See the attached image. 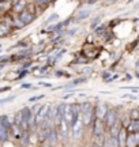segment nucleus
<instances>
[{
  "label": "nucleus",
  "mask_w": 139,
  "mask_h": 147,
  "mask_svg": "<svg viewBox=\"0 0 139 147\" xmlns=\"http://www.w3.org/2000/svg\"><path fill=\"white\" fill-rule=\"evenodd\" d=\"M87 147H102V144H100V143H97V142H94V140H93V142H91Z\"/></svg>",
  "instance_id": "13"
},
{
  "label": "nucleus",
  "mask_w": 139,
  "mask_h": 147,
  "mask_svg": "<svg viewBox=\"0 0 139 147\" xmlns=\"http://www.w3.org/2000/svg\"><path fill=\"white\" fill-rule=\"evenodd\" d=\"M52 0H36V4L41 5V4H49Z\"/></svg>",
  "instance_id": "11"
},
{
  "label": "nucleus",
  "mask_w": 139,
  "mask_h": 147,
  "mask_svg": "<svg viewBox=\"0 0 139 147\" xmlns=\"http://www.w3.org/2000/svg\"><path fill=\"white\" fill-rule=\"evenodd\" d=\"M109 108H111V106L108 105L107 102H97L96 105H94V116H96V119L104 121Z\"/></svg>",
  "instance_id": "4"
},
{
  "label": "nucleus",
  "mask_w": 139,
  "mask_h": 147,
  "mask_svg": "<svg viewBox=\"0 0 139 147\" xmlns=\"http://www.w3.org/2000/svg\"><path fill=\"white\" fill-rule=\"evenodd\" d=\"M41 147H56V146L52 144L51 142H48V140H44V142L41 143Z\"/></svg>",
  "instance_id": "12"
},
{
  "label": "nucleus",
  "mask_w": 139,
  "mask_h": 147,
  "mask_svg": "<svg viewBox=\"0 0 139 147\" xmlns=\"http://www.w3.org/2000/svg\"><path fill=\"white\" fill-rule=\"evenodd\" d=\"M49 110H51V105H43L38 108V110L34 113L36 115V125L41 127L47 121V119H48V115H49Z\"/></svg>",
  "instance_id": "3"
},
{
  "label": "nucleus",
  "mask_w": 139,
  "mask_h": 147,
  "mask_svg": "<svg viewBox=\"0 0 139 147\" xmlns=\"http://www.w3.org/2000/svg\"><path fill=\"white\" fill-rule=\"evenodd\" d=\"M126 147H139L135 134H128V138H127V144H126Z\"/></svg>",
  "instance_id": "7"
},
{
  "label": "nucleus",
  "mask_w": 139,
  "mask_h": 147,
  "mask_svg": "<svg viewBox=\"0 0 139 147\" xmlns=\"http://www.w3.org/2000/svg\"><path fill=\"white\" fill-rule=\"evenodd\" d=\"M128 115L131 120H139V108H134V109L128 110Z\"/></svg>",
  "instance_id": "9"
},
{
  "label": "nucleus",
  "mask_w": 139,
  "mask_h": 147,
  "mask_svg": "<svg viewBox=\"0 0 139 147\" xmlns=\"http://www.w3.org/2000/svg\"><path fill=\"white\" fill-rule=\"evenodd\" d=\"M127 131H128V134H136V132H139V120H131L130 125L127 127Z\"/></svg>",
  "instance_id": "6"
},
{
  "label": "nucleus",
  "mask_w": 139,
  "mask_h": 147,
  "mask_svg": "<svg viewBox=\"0 0 139 147\" xmlns=\"http://www.w3.org/2000/svg\"><path fill=\"white\" fill-rule=\"evenodd\" d=\"M127 138H128V131H127V128H123L117 136L120 147H126V144H127Z\"/></svg>",
  "instance_id": "5"
},
{
  "label": "nucleus",
  "mask_w": 139,
  "mask_h": 147,
  "mask_svg": "<svg viewBox=\"0 0 139 147\" xmlns=\"http://www.w3.org/2000/svg\"><path fill=\"white\" fill-rule=\"evenodd\" d=\"M135 136H136V140H138V144H139V132H136V134H135Z\"/></svg>",
  "instance_id": "15"
},
{
  "label": "nucleus",
  "mask_w": 139,
  "mask_h": 147,
  "mask_svg": "<svg viewBox=\"0 0 139 147\" xmlns=\"http://www.w3.org/2000/svg\"><path fill=\"white\" fill-rule=\"evenodd\" d=\"M119 120H120V112H119L116 108H109L107 116H105V119H104V123H105L107 129L112 128Z\"/></svg>",
  "instance_id": "2"
},
{
  "label": "nucleus",
  "mask_w": 139,
  "mask_h": 147,
  "mask_svg": "<svg viewBox=\"0 0 139 147\" xmlns=\"http://www.w3.org/2000/svg\"><path fill=\"white\" fill-rule=\"evenodd\" d=\"M19 18L22 19V22H23L25 25H26V23H30V22H32L33 19H34V16H33L32 14H30V12H27V11H23V12L21 14V16H19Z\"/></svg>",
  "instance_id": "8"
},
{
  "label": "nucleus",
  "mask_w": 139,
  "mask_h": 147,
  "mask_svg": "<svg viewBox=\"0 0 139 147\" xmlns=\"http://www.w3.org/2000/svg\"><path fill=\"white\" fill-rule=\"evenodd\" d=\"M43 97H44V95H37V97H34V98H32L30 101H37V100H41Z\"/></svg>",
  "instance_id": "14"
},
{
  "label": "nucleus",
  "mask_w": 139,
  "mask_h": 147,
  "mask_svg": "<svg viewBox=\"0 0 139 147\" xmlns=\"http://www.w3.org/2000/svg\"><path fill=\"white\" fill-rule=\"evenodd\" d=\"M102 147H116L115 144H113V142H112V139L108 136L107 135V138H105V142H104V144H102Z\"/></svg>",
  "instance_id": "10"
},
{
  "label": "nucleus",
  "mask_w": 139,
  "mask_h": 147,
  "mask_svg": "<svg viewBox=\"0 0 139 147\" xmlns=\"http://www.w3.org/2000/svg\"><path fill=\"white\" fill-rule=\"evenodd\" d=\"M83 109H82V117H83V124L85 127H91L93 121L96 119L94 116V104L87 101V102H83Z\"/></svg>",
  "instance_id": "1"
}]
</instances>
